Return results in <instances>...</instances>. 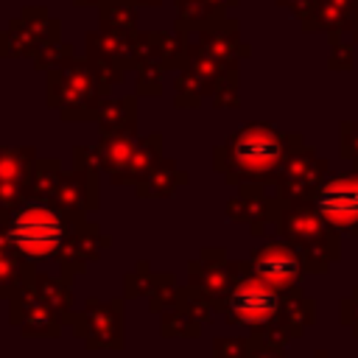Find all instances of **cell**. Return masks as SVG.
Returning a JSON list of instances; mask_svg holds the SVG:
<instances>
[{"label":"cell","mask_w":358,"mask_h":358,"mask_svg":"<svg viewBox=\"0 0 358 358\" xmlns=\"http://www.w3.org/2000/svg\"><path fill=\"white\" fill-rule=\"evenodd\" d=\"M140 78H137V92L140 95H159L162 90V67L159 64H137Z\"/></svg>","instance_id":"cell-23"},{"label":"cell","mask_w":358,"mask_h":358,"mask_svg":"<svg viewBox=\"0 0 358 358\" xmlns=\"http://www.w3.org/2000/svg\"><path fill=\"white\" fill-rule=\"evenodd\" d=\"M159 148H162V137L159 134H151L145 143H137L129 165L120 173H115L112 182L115 185H137V182H143L154 171V165L159 162Z\"/></svg>","instance_id":"cell-14"},{"label":"cell","mask_w":358,"mask_h":358,"mask_svg":"<svg viewBox=\"0 0 358 358\" xmlns=\"http://www.w3.org/2000/svg\"><path fill=\"white\" fill-rule=\"evenodd\" d=\"M277 3H280L282 8H288L294 17H299V20H302V17L310 11V6H313L316 0H277Z\"/></svg>","instance_id":"cell-26"},{"label":"cell","mask_w":358,"mask_h":358,"mask_svg":"<svg viewBox=\"0 0 358 358\" xmlns=\"http://www.w3.org/2000/svg\"><path fill=\"white\" fill-rule=\"evenodd\" d=\"M196 266H199V263H196ZM199 268H201V266H199ZM196 282L204 288V294H213V296H221V294L227 296L229 288L235 285L229 266H204L201 274L196 277Z\"/></svg>","instance_id":"cell-21"},{"label":"cell","mask_w":358,"mask_h":358,"mask_svg":"<svg viewBox=\"0 0 358 358\" xmlns=\"http://www.w3.org/2000/svg\"><path fill=\"white\" fill-rule=\"evenodd\" d=\"M341 34H344V31H333V34H330L333 48H330V59H327V62H330L333 70H350V67H352V48L341 42Z\"/></svg>","instance_id":"cell-24"},{"label":"cell","mask_w":358,"mask_h":358,"mask_svg":"<svg viewBox=\"0 0 358 358\" xmlns=\"http://www.w3.org/2000/svg\"><path fill=\"white\" fill-rule=\"evenodd\" d=\"M350 34H352V42H358V3H355V11H352V20H350Z\"/></svg>","instance_id":"cell-27"},{"label":"cell","mask_w":358,"mask_h":358,"mask_svg":"<svg viewBox=\"0 0 358 358\" xmlns=\"http://www.w3.org/2000/svg\"><path fill=\"white\" fill-rule=\"evenodd\" d=\"M213 92H215V84L193 67H187L176 78V106H199L201 98L213 95Z\"/></svg>","instance_id":"cell-18"},{"label":"cell","mask_w":358,"mask_h":358,"mask_svg":"<svg viewBox=\"0 0 358 358\" xmlns=\"http://www.w3.org/2000/svg\"><path fill=\"white\" fill-rule=\"evenodd\" d=\"M310 204L336 232H358V171L322 179Z\"/></svg>","instance_id":"cell-6"},{"label":"cell","mask_w":358,"mask_h":358,"mask_svg":"<svg viewBox=\"0 0 358 358\" xmlns=\"http://www.w3.org/2000/svg\"><path fill=\"white\" fill-rule=\"evenodd\" d=\"M134 148H137L134 126H123V129H115V131H103L92 151H95L98 168H103L109 176H115L129 165Z\"/></svg>","instance_id":"cell-11"},{"label":"cell","mask_w":358,"mask_h":358,"mask_svg":"<svg viewBox=\"0 0 358 358\" xmlns=\"http://www.w3.org/2000/svg\"><path fill=\"white\" fill-rule=\"evenodd\" d=\"M109 84L98 76L90 59H67L48 76V103L62 112L64 120L95 117Z\"/></svg>","instance_id":"cell-4"},{"label":"cell","mask_w":358,"mask_h":358,"mask_svg":"<svg viewBox=\"0 0 358 358\" xmlns=\"http://www.w3.org/2000/svg\"><path fill=\"white\" fill-rule=\"evenodd\" d=\"M134 3H143V6H159L162 0H134Z\"/></svg>","instance_id":"cell-29"},{"label":"cell","mask_w":358,"mask_h":358,"mask_svg":"<svg viewBox=\"0 0 358 358\" xmlns=\"http://www.w3.org/2000/svg\"><path fill=\"white\" fill-rule=\"evenodd\" d=\"M274 224L282 241L291 243L302 255L305 268L322 271L327 268V260L338 257L336 229L313 210L310 201L274 199Z\"/></svg>","instance_id":"cell-3"},{"label":"cell","mask_w":358,"mask_h":358,"mask_svg":"<svg viewBox=\"0 0 358 358\" xmlns=\"http://www.w3.org/2000/svg\"><path fill=\"white\" fill-rule=\"evenodd\" d=\"M296 134H282L271 123L252 120L243 123L224 145L215 148V171L227 176V182H277V173L294 145Z\"/></svg>","instance_id":"cell-1"},{"label":"cell","mask_w":358,"mask_h":358,"mask_svg":"<svg viewBox=\"0 0 358 358\" xmlns=\"http://www.w3.org/2000/svg\"><path fill=\"white\" fill-rule=\"evenodd\" d=\"M341 154L358 162V123H341Z\"/></svg>","instance_id":"cell-25"},{"label":"cell","mask_w":358,"mask_h":358,"mask_svg":"<svg viewBox=\"0 0 358 358\" xmlns=\"http://www.w3.org/2000/svg\"><path fill=\"white\" fill-rule=\"evenodd\" d=\"M59 182H62V162L59 159H36L34 176H31V185H28V199L50 201Z\"/></svg>","instance_id":"cell-19"},{"label":"cell","mask_w":358,"mask_h":358,"mask_svg":"<svg viewBox=\"0 0 358 358\" xmlns=\"http://www.w3.org/2000/svg\"><path fill=\"white\" fill-rule=\"evenodd\" d=\"M36 151L31 145H0V213L28 199Z\"/></svg>","instance_id":"cell-9"},{"label":"cell","mask_w":358,"mask_h":358,"mask_svg":"<svg viewBox=\"0 0 358 358\" xmlns=\"http://www.w3.org/2000/svg\"><path fill=\"white\" fill-rule=\"evenodd\" d=\"M243 268L249 274H255L257 280L268 282L277 291H291L302 280L305 260H302V255L291 243H285V241H268L266 246H260L252 255V260Z\"/></svg>","instance_id":"cell-8"},{"label":"cell","mask_w":358,"mask_h":358,"mask_svg":"<svg viewBox=\"0 0 358 358\" xmlns=\"http://www.w3.org/2000/svg\"><path fill=\"white\" fill-rule=\"evenodd\" d=\"M103 243H106V238H101L92 224L81 221V224L70 232V238H67V243H64V249H62L59 257H62V263H64L70 271H84V266L103 249Z\"/></svg>","instance_id":"cell-12"},{"label":"cell","mask_w":358,"mask_h":358,"mask_svg":"<svg viewBox=\"0 0 358 358\" xmlns=\"http://www.w3.org/2000/svg\"><path fill=\"white\" fill-rule=\"evenodd\" d=\"M81 221L84 215L64 213L53 201L25 199L14 210L0 213V232L22 260L39 263L62 255L70 232Z\"/></svg>","instance_id":"cell-2"},{"label":"cell","mask_w":358,"mask_h":358,"mask_svg":"<svg viewBox=\"0 0 358 358\" xmlns=\"http://www.w3.org/2000/svg\"><path fill=\"white\" fill-rule=\"evenodd\" d=\"M73 56H76V53H73V48L56 39V42L42 45V48L34 53V64H36L39 70H53V67L64 64V62H67V59H73Z\"/></svg>","instance_id":"cell-22"},{"label":"cell","mask_w":358,"mask_h":358,"mask_svg":"<svg viewBox=\"0 0 358 358\" xmlns=\"http://www.w3.org/2000/svg\"><path fill=\"white\" fill-rule=\"evenodd\" d=\"M187 173L179 171V165L173 159H159L154 165V171L137 182V196H151V199H159V196H171L179 185H185Z\"/></svg>","instance_id":"cell-15"},{"label":"cell","mask_w":358,"mask_h":358,"mask_svg":"<svg viewBox=\"0 0 358 358\" xmlns=\"http://www.w3.org/2000/svg\"><path fill=\"white\" fill-rule=\"evenodd\" d=\"M95 173L98 171H84V168L62 173V182H59L50 201L56 207H62L64 213H76V215H84L87 210H95V201H98Z\"/></svg>","instance_id":"cell-10"},{"label":"cell","mask_w":358,"mask_h":358,"mask_svg":"<svg viewBox=\"0 0 358 358\" xmlns=\"http://www.w3.org/2000/svg\"><path fill=\"white\" fill-rule=\"evenodd\" d=\"M87 322H90V333H95V344H115L120 336V324H117V302L112 305H95L90 302L87 308Z\"/></svg>","instance_id":"cell-17"},{"label":"cell","mask_w":358,"mask_h":358,"mask_svg":"<svg viewBox=\"0 0 358 358\" xmlns=\"http://www.w3.org/2000/svg\"><path fill=\"white\" fill-rule=\"evenodd\" d=\"M76 6H95V3H101V0H73Z\"/></svg>","instance_id":"cell-28"},{"label":"cell","mask_w":358,"mask_h":358,"mask_svg":"<svg viewBox=\"0 0 358 358\" xmlns=\"http://www.w3.org/2000/svg\"><path fill=\"white\" fill-rule=\"evenodd\" d=\"M327 173V162L316 157L310 145L294 137V145L277 173V199L282 201H310V193L319 187Z\"/></svg>","instance_id":"cell-7"},{"label":"cell","mask_w":358,"mask_h":358,"mask_svg":"<svg viewBox=\"0 0 358 358\" xmlns=\"http://www.w3.org/2000/svg\"><path fill=\"white\" fill-rule=\"evenodd\" d=\"M134 117H137V101L131 95L126 98H103L101 106L95 109V123L103 131H115V129H123V126H134Z\"/></svg>","instance_id":"cell-16"},{"label":"cell","mask_w":358,"mask_h":358,"mask_svg":"<svg viewBox=\"0 0 358 358\" xmlns=\"http://www.w3.org/2000/svg\"><path fill=\"white\" fill-rule=\"evenodd\" d=\"M98 14H101V28L109 31H134L137 14L131 0H101L98 3Z\"/></svg>","instance_id":"cell-20"},{"label":"cell","mask_w":358,"mask_h":358,"mask_svg":"<svg viewBox=\"0 0 358 358\" xmlns=\"http://www.w3.org/2000/svg\"><path fill=\"white\" fill-rule=\"evenodd\" d=\"M358 0H316L310 6V11L302 17V28L305 31H347L352 11H355Z\"/></svg>","instance_id":"cell-13"},{"label":"cell","mask_w":358,"mask_h":358,"mask_svg":"<svg viewBox=\"0 0 358 358\" xmlns=\"http://www.w3.org/2000/svg\"><path fill=\"white\" fill-rule=\"evenodd\" d=\"M282 305H285L282 294L277 288H271L268 282L257 280L255 274H243L241 280H235V285L224 296L227 319L238 322L243 327H266V324H271L280 316Z\"/></svg>","instance_id":"cell-5"}]
</instances>
